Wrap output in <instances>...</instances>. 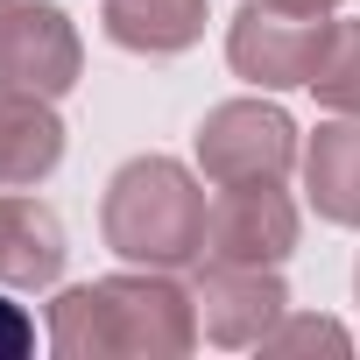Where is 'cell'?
<instances>
[{
  "instance_id": "cell-15",
  "label": "cell",
  "mask_w": 360,
  "mask_h": 360,
  "mask_svg": "<svg viewBox=\"0 0 360 360\" xmlns=\"http://www.w3.org/2000/svg\"><path fill=\"white\" fill-rule=\"evenodd\" d=\"M269 8H290V15H332L339 0H269Z\"/></svg>"
},
{
  "instance_id": "cell-6",
  "label": "cell",
  "mask_w": 360,
  "mask_h": 360,
  "mask_svg": "<svg viewBox=\"0 0 360 360\" xmlns=\"http://www.w3.org/2000/svg\"><path fill=\"white\" fill-rule=\"evenodd\" d=\"M290 248H297V205L283 198V184H219L205 212V262L276 269Z\"/></svg>"
},
{
  "instance_id": "cell-13",
  "label": "cell",
  "mask_w": 360,
  "mask_h": 360,
  "mask_svg": "<svg viewBox=\"0 0 360 360\" xmlns=\"http://www.w3.org/2000/svg\"><path fill=\"white\" fill-rule=\"evenodd\" d=\"M297 346H318V353H346V332L332 325V318H276L269 325V339H262V353H297Z\"/></svg>"
},
{
  "instance_id": "cell-1",
  "label": "cell",
  "mask_w": 360,
  "mask_h": 360,
  "mask_svg": "<svg viewBox=\"0 0 360 360\" xmlns=\"http://www.w3.org/2000/svg\"><path fill=\"white\" fill-rule=\"evenodd\" d=\"M198 339V304L169 276H106L78 283L50 311V346L64 360H113V353H184Z\"/></svg>"
},
{
  "instance_id": "cell-9",
  "label": "cell",
  "mask_w": 360,
  "mask_h": 360,
  "mask_svg": "<svg viewBox=\"0 0 360 360\" xmlns=\"http://www.w3.org/2000/svg\"><path fill=\"white\" fill-rule=\"evenodd\" d=\"M64 276V226L50 205L29 191H0V283L8 290H43Z\"/></svg>"
},
{
  "instance_id": "cell-12",
  "label": "cell",
  "mask_w": 360,
  "mask_h": 360,
  "mask_svg": "<svg viewBox=\"0 0 360 360\" xmlns=\"http://www.w3.org/2000/svg\"><path fill=\"white\" fill-rule=\"evenodd\" d=\"M311 92H318V106H332V113H360V22H332V29H325Z\"/></svg>"
},
{
  "instance_id": "cell-7",
  "label": "cell",
  "mask_w": 360,
  "mask_h": 360,
  "mask_svg": "<svg viewBox=\"0 0 360 360\" xmlns=\"http://www.w3.org/2000/svg\"><path fill=\"white\" fill-rule=\"evenodd\" d=\"M191 304H198L205 339H219V346H262V339H269V325L290 311V290H283V276H276V269L205 262V276H198Z\"/></svg>"
},
{
  "instance_id": "cell-17",
  "label": "cell",
  "mask_w": 360,
  "mask_h": 360,
  "mask_svg": "<svg viewBox=\"0 0 360 360\" xmlns=\"http://www.w3.org/2000/svg\"><path fill=\"white\" fill-rule=\"evenodd\" d=\"M353 290H360V276H353Z\"/></svg>"
},
{
  "instance_id": "cell-11",
  "label": "cell",
  "mask_w": 360,
  "mask_h": 360,
  "mask_svg": "<svg viewBox=\"0 0 360 360\" xmlns=\"http://www.w3.org/2000/svg\"><path fill=\"white\" fill-rule=\"evenodd\" d=\"M99 22L134 57H176L205 36V0H106Z\"/></svg>"
},
{
  "instance_id": "cell-2",
  "label": "cell",
  "mask_w": 360,
  "mask_h": 360,
  "mask_svg": "<svg viewBox=\"0 0 360 360\" xmlns=\"http://www.w3.org/2000/svg\"><path fill=\"white\" fill-rule=\"evenodd\" d=\"M205 191L184 162L169 155H134L127 169H113L106 205H99V233L120 262L141 269H184L205 262Z\"/></svg>"
},
{
  "instance_id": "cell-5",
  "label": "cell",
  "mask_w": 360,
  "mask_h": 360,
  "mask_svg": "<svg viewBox=\"0 0 360 360\" xmlns=\"http://www.w3.org/2000/svg\"><path fill=\"white\" fill-rule=\"evenodd\" d=\"M78 64H85V50L57 0H8V15H0V78L57 99L78 85Z\"/></svg>"
},
{
  "instance_id": "cell-16",
  "label": "cell",
  "mask_w": 360,
  "mask_h": 360,
  "mask_svg": "<svg viewBox=\"0 0 360 360\" xmlns=\"http://www.w3.org/2000/svg\"><path fill=\"white\" fill-rule=\"evenodd\" d=\"M0 15H8V0H0Z\"/></svg>"
},
{
  "instance_id": "cell-14",
  "label": "cell",
  "mask_w": 360,
  "mask_h": 360,
  "mask_svg": "<svg viewBox=\"0 0 360 360\" xmlns=\"http://www.w3.org/2000/svg\"><path fill=\"white\" fill-rule=\"evenodd\" d=\"M29 346H36V325H29V311L0 297V360H22Z\"/></svg>"
},
{
  "instance_id": "cell-4",
  "label": "cell",
  "mask_w": 360,
  "mask_h": 360,
  "mask_svg": "<svg viewBox=\"0 0 360 360\" xmlns=\"http://www.w3.org/2000/svg\"><path fill=\"white\" fill-rule=\"evenodd\" d=\"M325 29H332V15H290V8H269V0H248V8L233 15V29H226V57L262 92L311 85Z\"/></svg>"
},
{
  "instance_id": "cell-8",
  "label": "cell",
  "mask_w": 360,
  "mask_h": 360,
  "mask_svg": "<svg viewBox=\"0 0 360 360\" xmlns=\"http://www.w3.org/2000/svg\"><path fill=\"white\" fill-rule=\"evenodd\" d=\"M64 162V120L43 92H22L0 78V191H36Z\"/></svg>"
},
{
  "instance_id": "cell-3",
  "label": "cell",
  "mask_w": 360,
  "mask_h": 360,
  "mask_svg": "<svg viewBox=\"0 0 360 360\" xmlns=\"http://www.w3.org/2000/svg\"><path fill=\"white\" fill-rule=\"evenodd\" d=\"M297 162V127L269 99H226L198 127V169L212 184H283Z\"/></svg>"
},
{
  "instance_id": "cell-10",
  "label": "cell",
  "mask_w": 360,
  "mask_h": 360,
  "mask_svg": "<svg viewBox=\"0 0 360 360\" xmlns=\"http://www.w3.org/2000/svg\"><path fill=\"white\" fill-rule=\"evenodd\" d=\"M304 191L332 226H360V113H339L304 141Z\"/></svg>"
}]
</instances>
